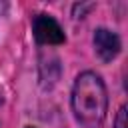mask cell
I'll return each mask as SVG.
<instances>
[{"label":"cell","mask_w":128,"mask_h":128,"mask_svg":"<svg viewBox=\"0 0 128 128\" xmlns=\"http://www.w3.org/2000/svg\"><path fill=\"white\" fill-rule=\"evenodd\" d=\"M32 30L40 44H62L64 42V30L48 14H38L32 22Z\"/></svg>","instance_id":"obj_2"},{"label":"cell","mask_w":128,"mask_h":128,"mask_svg":"<svg viewBox=\"0 0 128 128\" xmlns=\"http://www.w3.org/2000/svg\"><path fill=\"white\" fill-rule=\"evenodd\" d=\"M72 110L82 128H102L108 112V96L102 78L82 72L72 88Z\"/></svg>","instance_id":"obj_1"},{"label":"cell","mask_w":128,"mask_h":128,"mask_svg":"<svg viewBox=\"0 0 128 128\" xmlns=\"http://www.w3.org/2000/svg\"><path fill=\"white\" fill-rule=\"evenodd\" d=\"M94 50L102 62H110L120 52V38L106 28H98L94 32Z\"/></svg>","instance_id":"obj_3"},{"label":"cell","mask_w":128,"mask_h":128,"mask_svg":"<svg viewBox=\"0 0 128 128\" xmlns=\"http://www.w3.org/2000/svg\"><path fill=\"white\" fill-rule=\"evenodd\" d=\"M116 128H126V106H122L118 110V116H116Z\"/></svg>","instance_id":"obj_4"}]
</instances>
